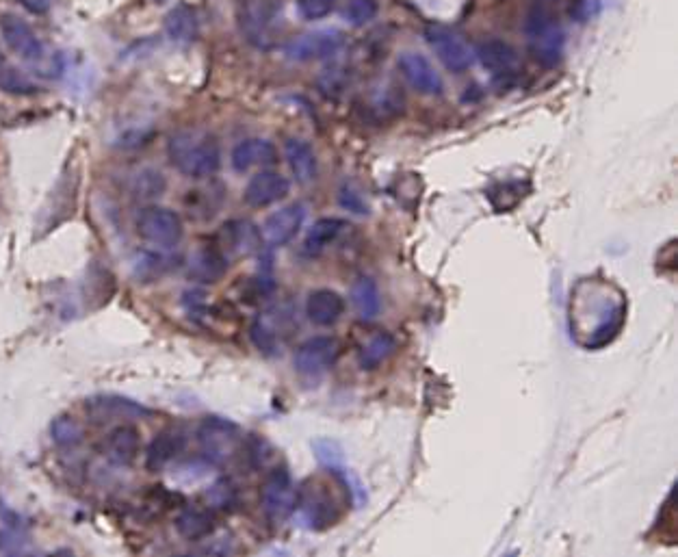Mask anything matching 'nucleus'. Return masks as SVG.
Instances as JSON below:
<instances>
[{
    "instance_id": "f257e3e1",
    "label": "nucleus",
    "mask_w": 678,
    "mask_h": 557,
    "mask_svg": "<svg viewBox=\"0 0 678 557\" xmlns=\"http://www.w3.org/2000/svg\"><path fill=\"white\" fill-rule=\"evenodd\" d=\"M627 315V297L609 280H579L570 293L568 319L575 341L585 349H598L620 332Z\"/></svg>"
},
{
    "instance_id": "f03ea898",
    "label": "nucleus",
    "mask_w": 678,
    "mask_h": 557,
    "mask_svg": "<svg viewBox=\"0 0 678 557\" xmlns=\"http://www.w3.org/2000/svg\"><path fill=\"white\" fill-rule=\"evenodd\" d=\"M167 159L180 174L202 180L219 172L221 148L215 135L200 128H187L169 139Z\"/></svg>"
},
{
    "instance_id": "7ed1b4c3",
    "label": "nucleus",
    "mask_w": 678,
    "mask_h": 557,
    "mask_svg": "<svg viewBox=\"0 0 678 557\" xmlns=\"http://www.w3.org/2000/svg\"><path fill=\"white\" fill-rule=\"evenodd\" d=\"M525 40L531 57L544 68H555L564 57L566 33L549 7H533L525 20Z\"/></svg>"
},
{
    "instance_id": "20e7f679",
    "label": "nucleus",
    "mask_w": 678,
    "mask_h": 557,
    "mask_svg": "<svg viewBox=\"0 0 678 557\" xmlns=\"http://www.w3.org/2000/svg\"><path fill=\"white\" fill-rule=\"evenodd\" d=\"M137 235L150 243L156 250H172L182 241L185 235V226L176 211L167 209V206L150 204L143 206L135 219Z\"/></svg>"
},
{
    "instance_id": "39448f33",
    "label": "nucleus",
    "mask_w": 678,
    "mask_h": 557,
    "mask_svg": "<svg viewBox=\"0 0 678 557\" xmlns=\"http://www.w3.org/2000/svg\"><path fill=\"white\" fill-rule=\"evenodd\" d=\"M280 5L276 0H243L239 7V27L247 42L269 48L280 27Z\"/></svg>"
},
{
    "instance_id": "423d86ee",
    "label": "nucleus",
    "mask_w": 678,
    "mask_h": 557,
    "mask_svg": "<svg viewBox=\"0 0 678 557\" xmlns=\"http://www.w3.org/2000/svg\"><path fill=\"white\" fill-rule=\"evenodd\" d=\"M198 440L202 453L213 464H228L243 447L239 427L221 417H206L198 427Z\"/></svg>"
},
{
    "instance_id": "0eeeda50",
    "label": "nucleus",
    "mask_w": 678,
    "mask_h": 557,
    "mask_svg": "<svg viewBox=\"0 0 678 557\" xmlns=\"http://www.w3.org/2000/svg\"><path fill=\"white\" fill-rule=\"evenodd\" d=\"M345 46V35L336 29H319L293 37L286 42L284 55L286 59L297 63H310V61H323L332 59L341 53Z\"/></svg>"
},
{
    "instance_id": "6e6552de",
    "label": "nucleus",
    "mask_w": 678,
    "mask_h": 557,
    "mask_svg": "<svg viewBox=\"0 0 678 557\" xmlns=\"http://www.w3.org/2000/svg\"><path fill=\"white\" fill-rule=\"evenodd\" d=\"M260 503H263V512L273 523H282L297 512L299 490L289 471L276 469L265 479L263 490H260Z\"/></svg>"
},
{
    "instance_id": "1a4fd4ad",
    "label": "nucleus",
    "mask_w": 678,
    "mask_h": 557,
    "mask_svg": "<svg viewBox=\"0 0 678 557\" xmlns=\"http://www.w3.org/2000/svg\"><path fill=\"white\" fill-rule=\"evenodd\" d=\"M425 40H427L429 48L434 50V55L438 57V61L449 72L462 74L473 66L475 53L471 50V46L466 44L464 37L455 33L453 29L440 27V24H432V27L425 31Z\"/></svg>"
},
{
    "instance_id": "9d476101",
    "label": "nucleus",
    "mask_w": 678,
    "mask_h": 557,
    "mask_svg": "<svg viewBox=\"0 0 678 557\" xmlns=\"http://www.w3.org/2000/svg\"><path fill=\"white\" fill-rule=\"evenodd\" d=\"M293 313L282 306H273L260 313L252 323V341L265 354H276L293 332Z\"/></svg>"
},
{
    "instance_id": "9b49d317",
    "label": "nucleus",
    "mask_w": 678,
    "mask_h": 557,
    "mask_svg": "<svg viewBox=\"0 0 678 557\" xmlns=\"http://www.w3.org/2000/svg\"><path fill=\"white\" fill-rule=\"evenodd\" d=\"M0 35H3V40L11 53L20 57L22 61L37 63L46 57L44 42L39 40L35 29L16 14L0 16Z\"/></svg>"
},
{
    "instance_id": "f8f14e48",
    "label": "nucleus",
    "mask_w": 678,
    "mask_h": 557,
    "mask_svg": "<svg viewBox=\"0 0 678 557\" xmlns=\"http://www.w3.org/2000/svg\"><path fill=\"white\" fill-rule=\"evenodd\" d=\"M338 356H341V343L334 336H312L297 347L293 356V365L297 373L315 378L336 365Z\"/></svg>"
},
{
    "instance_id": "ddd939ff",
    "label": "nucleus",
    "mask_w": 678,
    "mask_h": 557,
    "mask_svg": "<svg viewBox=\"0 0 678 557\" xmlns=\"http://www.w3.org/2000/svg\"><path fill=\"white\" fill-rule=\"evenodd\" d=\"M475 55L484 70L499 81L514 79L520 68H523L518 50L510 42L499 40V37H490V40L481 42Z\"/></svg>"
},
{
    "instance_id": "4468645a",
    "label": "nucleus",
    "mask_w": 678,
    "mask_h": 557,
    "mask_svg": "<svg viewBox=\"0 0 678 557\" xmlns=\"http://www.w3.org/2000/svg\"><path fill=\"white\" fill-rule=\"evenodd\" d=\"M304 219H306L304 204L293 202V204L282 206L280 211L271 213L265 219L263 228H260L263 243H267L269 248H282V245L291 243L299 235V230H302Z\"/></svg>"
},
{
    "instance_id": "2eb2a0df",
    "label": "nucleus",
    "mask_w": 678,
    "mask_h": 557,
    "mask_svg": "<svg viewBox=\"0 0 678 557\" xmlns=\"http://www.w3.org/2000/svg\"><path fill=\"white\" fill-rule=\"evenodd\" d=\"M291 191L289 178L282 176L276 170H258L250 180H247L243 200L252 209H265L276 202H282Z\"/></svg>"
},
{
    "instance_id": "dca6fc26",
    "label": "nucleus",
    "mask_w": 678,
    "mask_h": 557,
    "mask_svg": "<svg viewBox=\"0 0 678 557\" xmlns=\"http://www.w3.org/2000/svg\"><path fill=\"white\" fill-rule=\"evenodd\" d=\"M399 72L408 85L421 96H440L445 83L434 63L421 53H403L399 57Z\"/></svg>"
},
{
    "instance_id": "f3484780",
    "label": "nucleus",
    "mask_w": 678,
    "mask_h": 557,
    "mask_svg": "<svg viewBox=\"0 0 678 557\" xmlns=\"http://www.w3.org/2000/svg\"><path fill=\"white\" fill-rule=\"evenodd\" d=\"M278 163V148L263 137H250L239 141L232 148L230 165L234 172L245 174L250 170H267V167Z\"/></svg>"
},
{
    "instance_id": "a211bd4d",
    "label": "nucleus",
    "mask_w": 678,
    "mask_h": 557,
    "mask_svg": "<svg viewBox=\"0 0 678 557\" xmlns=\"http://www.w3.org/2000/svg\"><path fill=\"white\" fill-rule=\"evenodd\" d=\"M263 248V235L260 230L245 219L228 222L219 232V252L230 256H252Z\"/></svg>"
},
{
    "instance_id": "6ab92c4d",
    "label": "nucleus",
    "mask_w": 678,
    "mask_h": 557,
    "mask_svg": "<svg viewBox=\"0 0 678 557\" xmlns=\"http://www.w3.org/2000/svg\"><path fill=\"white\" fill-rule=\"evenodd\" d=\"M284 159L293 178L299 185H310L315 183L319 176V161H317V152L312 148L306 139L299 137H289L284 141Z\"/></svg>"
},
{
    "instance_id": "aec40b11",
    "label": "nucleus",
    "mask_w": 678,
    "mask_h": 557,
    "mask_svg": "<svg viewBox=\"0 0 678 557\" xmlns=\"http://www.w3.org/2000/svg\"><path fill=\"white\" fill-rule=\"evenodd\" d=\"M345 313V300L332 289H317L306 300V317L319 328H330Z\"/></svg>"
},
{
    "instance_id": "412c9836",
    "label": "nucleus",
    "mask_w": 678,
    "mask_h": 557,
    "mask_svg": "<svg viewBox=\"0 0 678 557\" xmlns=\"http://www.w3.org/2000/svg\"><path fill=\"white\" fill-rule=\"evenodd\" d=\"M297 510L302 512V516L306 518V523L310 527H315V529L317 527H328L338 518L336 503L325 490H312V492H306V495L299 492Z\"/></svg>"
},
{
    "instance_id": "4be33fe9",
    "label": "nucleus",
    "mask_w": 678,
    "mask_h": 557,
    "mask_svg": "<svg viewBox=\"0 0 678 557\" xmlns=\"http://www.w3.org/2000/svg\"><path fill=\"white\" fill-rule=\"evenodd\" d=\"M345 228H347V222L341 217H321V219H317V222L312 224V228L308 230L306 239H304L302 254L310 256V258L323 254L338 237L343 235Z\"/></svg>"
},
{
    "instance_id": "5701e85b",
    "label": "nucleus",
    "mask_w": 678,
    "mask_h": 557,
    "mask_svg": "<svg viewBox=\"0 0 678 557\" xmlns=\"http://www.w3.org/2000/svg\"><path fill=\"white\" fill-rule=\"evenodd\" d=\"M107 456L115 462V464H130L135 462L139 451H141V436L137 432L135 425L124 423V425H117L115 430L109 434L107 438Z\"/></svg>"
},
{
    "instance_id": "b1692460",
    "label": "nucleus",
    "mask_w": 678,
    "mask_h": 557,
    "mask_svg": "<svg viewBox=\"0 0 678 557\" xmlns=\"http://www.w3.org/2000/svg\"><path fill=\"white\" fill-rule=\"evenodd\" d=\"M351 304H354V310L362 321H371L382 310V293L377 289V284L373 278L362 276L354 284H351Z\"/></svg>"
},
{
    "instance_id": "393cba45",
    "label": "nucleus",
    "mask_w": 678,
    "mask_h": 557,
    "mask_svg": "<svg viewBox=\"0 0 678 557\" xmlns=\"http://www.w3.org/2000/svg\"><path fill=\"white\" fill-rule=\"evenodd\" d=\"M176 531L189 542L204 540L215 531V516L206 508H187L176 518Z\"/></svg>"
},
{
    "instance_id": "a878e982",
    "label": "nucleus",
    "mask_w": 678,
    "mask_h": 557,
    "mask_svg": "<svg viewBox=\"0 0 678 557\" xmlns=\"http://www.w3.org/2000/svg\"><path fill=\"white\" fill-rule=\"evenodd\" d=\"M87 410L98 419H137L146 417L148 410L139 406L137 401H130L124 397H98L89 401Z\"/></svg>"
},
{
    "instance_id": "bb28decb",
    "label": "nucleus",
    "mask_w": 678,
    "mask_h": 557,
    "mask_svg": "<svg viewBox=\"0 0 678 557\" xmlns=\"http://www.w3.org/2000/svg\"><path fill=\"white\" fill-rule=\"evenodd\" d=\"M228 269V258L219 248H204L195 252L189 263V276L198 282H217Z\"/></svg>"
},
{
    "instance_id": "cd10ccee",
    "label": "nucleus",
    "mask_w": 678,
    "mask_h": 557,
    "mask_svg": "<svg viewBox=\"0 0 678 557\" xmlns=\"http://www.w3.org/2000/svg\"><path fill=\"white\" fill-rule=\"evenodd\" d=\"M165 33L174 42H193L200 33V20L189 5H176L165 16Z\"/></svg>"
},
{
    "instance_id": "c85d7f7f",
    "label": "nucleus",
    "mask_w": 678,
    "mask_h": 557,
    "mask_svg": "<svg viewBox=\"0 0 678 557\" xmlns=\"http://www.w3.org/2000/svg\"><path fill=\"white\" fill-rule=\"evenodd\" d=\"M397 349V341L393 334L388 332H377L373 334L371 339L360 347V354H358V362L364 371H371L377 369L380 365L395 354Z\"/></svg>"
},
{
    "instance_id": "c756f323",
    "label": "nucleus",
    "mask_w": 678,
    "mask_h": 557,
    "mask_svg": "<svg viewBox=\"0 0 678 557\" xmlns=\"http://www.w3.org/2000/svg\"><path fill=\"white\" fill-rule=\"evenodd\" d=\"M37 85L26 76L22 70H18L13 63L0 53V92L11 96H33L37 94Z\"/></svg>"
},
{
    "instance_id": "7c9ffc66",
    "label": "nucleus",
    "mask_w": 678,
    "mask_h": 557,
    "mask_svg": "<svg viewBox=\"0 0 678 557\" xmlns=\"http://www.w3.org/2000/svg\"><path fill=\"white\" fill-rule=\"evenodd\" d=\"M182 449V436L176 432H163L152 440L148 447V466L152 471H159L163 466L176 458V453Z\"/></svg>"
},
{
    "instance_id": "2f4dec72",
    "label": "nucleus",
    "mask_w": 678,
    "mask_h": 557,
    "mask_svg": "<svg viewBox=\"0 0 678 557\" xmlns=\"http://www.w3.org/2000/svg\"><path fill=\"white\" fill-rule=\"evenodd\" d=\"M380 14L377 0H347L343 7V18L351 27H367Z\"/></svg>"
},
{
    "instance_id": "473e14b6",
    "label": "nucleus",
    "mask_w": 678,
    "mask_h": 557,
    "mask_svg": "<svg viewBox=\"0 0 678 557\" xmlns=\"http://www.w3.org/2000/svg\"><path fill=\"white\" fill-rule=\"evenodd\" d=\"M167 183H165V176L156 170H141L135 180H133V196L141 198V200H150L161 196L165 191Z\"/></svg>"
},
{
    "instance_id": "72a5a7b5",
    "label": "nucleus",
    "mask_w": 678,
    "mask_h": 557,
    "mask_svg": "<svg viewBox=\"0 0 678 557\" xmlns=\"http://www.w3.org/2000/svg\"><path fill=\"white\" fill-rule=\"evenodd\" d=\"M85 432L81 423L72 417H59L55 423H52V438H55V443H59L61 447H72L78 445L83 440Z\"/></svg>"
},
{
    "instance_id": "f704fd0d",
    "label": "nucleus",
    "mask_w": 678,
    "mask_h": 557,
    "mask_svg": "<svg viewBox=\"0 0 678 557\" xmlns=\"http://www.w3.org/2000/svg\"><path fill=\"white\" fill-rule=\"evenodd\" d=\"M338 3H341V0H297L295 7H297V14L302 16L306 22H317L334 14Z\"/></svg>"
},
{
    "instance_id": "c9c22d12",
    "label": "nucleus",
    "mask_w": 678,
    "mask_h": 557,
    "mask_svg": "<svg viewBox=\"0 0 678 557\" xmlns=\"http://www.w3.org/2000/svg\"><path fill=\"white\" fill-rule=\"evenodd\" d=\"M208 499H211V503H215L217 508H226V505L232 501V490L226 482H219L211 488V492H208Z\"/></svg>"
}]
</instances>
